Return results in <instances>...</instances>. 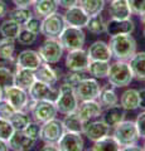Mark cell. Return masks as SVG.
<instances>
[{
	"mask_svg": "<svg viewBox=\"0 0 145 151\" xmlns=\"http://www.w3.org/2000/svg\"><path fill=\"white\" fill-rule=\"evenodd\" d=\"M109 45L112 52V57H115L116 60H126L128 62L136 53V42L131 34L111 37Z\"/></svg>",
	"mask_w": 145,
	"mask_h": 151,
	"instance_id": "obj_1",
	"label": "cell"
},
{
	"mask_svg": "<svg viewBox=\"0 0 145 151\" xmlns=\"http://www.w3.org/2000/svg\"><path fill=\"white\" fill-rule=\"evenodd\" d=\"M106 78L109 81V84H111L112 87L120 88L129 86L130 82L133 81L134 76L130 64L126 60H116L115 63L110 65Z\"/></svg>",
	"mask_w": 145,
	"mask_h": 151,
	"instance_id": "obj_2",
	"label": "cell"
},
{
	"mask_svg": "<svg viewBox=\"0 0 145 151\" xmlns=\"http://www.w3.org/2000/svg\"><path fill=\"white\" fill-rule=\"evenodd\" d=\"M54 105L57 107V111L62 115H68L76 111L78 107V98L74 92V87L63 83L59 87V93L57 100L54 101Z\"/></svg>",
	"mask_w": 145,
	"mask_h": 151,
	"instance_id": "obj_3",
	"label": "cell"
},
{
	"mask_svg": "<svg viewBox=\"0 0 145 151\" xmlns=\"http://www.w3.org/2000/svg\"><path fill=\"white\" fill-rule=\"evenodd\" d=\"M114 137L118 140V142L121 145V149L125 146H130L136 144L139 140V132L135 125V121H121L119 125L114 127Z\"/></svg>",
	"mask_w": 145,
	"mask_h": 151,
	"instance_id": "obj_4",
	"label": "cell"
},
{
	"mask_svg": "<svg viewBox=\"0 0 145 151\" xmlns=\"http://www.w3.org/2000/svg\"><path fill=\"white\" fill-rule=\"evenodd\" d=\"M59 42L62 47L67 50H74V49H81L85 45V33L82 28H76L71 25H66L63 29L62 34L59 35Z\"/></svg>",
	"mask_w": 145,
	"mask_h": 151,
	"instance_id": "obj_5",
	"label": "cell"
},
{
	"mask_svg": "<svg viewBox=\"0 0 145 151\" xmlns=\"http://www.w3.org/2000/svg\"><path fill=\"white\" fill-rule=\"evenodd\" d=\"M63 50L64 48L61 44L58 38H47L43 42V44L40 45L38 53L44 63L56 64L62 58Z\"/></svg>",
	"mask_w": 145,
	"mask_h": 151,
	"instance_id": "obj_6",
	"label": "cell"
},
{
	"mask_svg": "<svg viewBox=\"0 0 145 151\" xmlns=\"http://www.w3.org/2000/svg\"><path fill=\"white\" fill-rule=\"evenodd\" d=\"M66 25L67 24L63 19V15L56 12L48 17H44V19L42 20L40 33L45 38H59Z\"/></svg>",
	"mask_w": 145,
	"mask_h": 151,
	"instance_id": "obj_7",
	"label": "cell"
},
{
	"mask_svg": "<svg viewBox=\"0 0 145 151\" xmlns=\"http://www.w3.org/2000/svg\"><path fill=\"white\" fill-rule=\"evenodd\" d=\"M28 107L30 108L32 116L34 117V120L39 124L54 119L58 113L57 107L52 101H32L30 106Z\"/></svg>",
	"mask_w": 145,
	"mask_h": 151,
	"instance_id": "obj_8",
	"label": "cell"
},
{
	"mask_svg": "<svg viewBox=\"0 0 145 151\" xmlns=\"http://www.w3.org/2000/svg\"><path fill=\"white\" fill-rule=\"evenodd\" d=\"M64 126L61 120H57L54 117L52 120H48L40 125V135L39 139L44 142L57 144L61 136L64 134Z\"/></svg>",
	"mask_w": 145,
	"mask_h": 151,
	"instance_id": "obj_9",
	"label": "cell"
},
{
	"mask_svg": "<svg viewBox=\"0 0 145 151\" xmlns=\"http://www.w3.org/2000/svg\"><path fill=\"white\" fill-rule=\"evenodd\" d=\"M74 92L78 101H90V100H99L101 86L96 78H85L74 86Z\"/></svg>",
	"mask_w": 145,
	"mask_h": 151,
	"instance_id": "obj_10",
	"label": "cell"
},
{
	"mask_svg": "<svg viewBox=\"0 0 145 151\" xmlns=\"http://www.w3.org/2000/svg\"><path fill=\"white\" fill-rule=\"evenodd\" d=\"M59 89H56L53 86H49L47 83L37 81L32 84V87L28 89V94L32 101H52L54 102L58 97Z\"/></svg>",
	"mask_w": 145,
	"mask_h": 151,
	"instance_id": "obj_11",
	"label": "cell"
},
{
	"mask_svg": "<svg viewBox=\"0 0 145 151\" xmlns=\"http://www.w3.org/2000/svg\"><path fill=\"white\" fill-rule=\"evenodd\" d=\"M4 98L17 111H24V108L29 105V100H30L28 91L14 86V84L4 89Z\"/></svg>",
	"mask_w": 145,
	"mask_h": 151,
	"instance_id": "obj_12",
	"label": "cell"
},
{
	"mask_svg": "<svg viewBox=\"0 0 145 151\" xmlns=\"http://www.w3.org/2000/svg\"><path fill=\"white\" fill-rule=\"evenodd\" d=\"M83 139L79 132L64 131V134L58 140L57 146L61 151H81L83 150Z\"/></svg>",
	"mask_w": 145,
	"mask_h": 151,
	"instance_id": "obj_13",
	"label": "cell"
},
{
	"mask_svg": "<svg viewBox=\"0 0 145 151\" xmlns=\"http://www.w3.org/2000/svg\"><path fill=\"white\" fill-rule=\"evenodd\" d=\"M88 64H90V57L83 48L68 50L66 57V67L69 70H87Z\"/></svg>",
	"mask_w": 145,
	"mask_h": 151,
	"instance_id": "obj_14",
	"label": "cell"
},
{
	"mask_svg": "<svg viewBox=\"0 0 145 151\" xmlns=\"http://www.w3.org/2000/svg\"><path fill=\"white\" fill-rule=\"evenodd\" d=\"M110 126H107L102 120L100 121H86L83 124V130L82 134H85V136L91 140V141H97L102 137H105L110 134Z\"/></svg>",
	"mask_w": 145,
	"mask_h": 151,
	"instance_id": "obj_15",
	"label": "cell"
},
{
	"mask_svg": "<svg viewBox=\"0 0 145 151\" xmlns=\"http://www.w3.org/2000/svg\"><path fill=\"white\" fill-rule=\"evenodd\" d=\"M135 29V24L131 19H110L106 23V33L111 37L131 34Z\"/></svg>",
	"mask_w": 145,
	"mask_h": 151,
	"instance_id": "obj_16",
	"label": "cell"
},
{
	"mask_svg": "<svg viewBox=\"0 0 145 151\" xmlns=\"http://www.w3.org/2000/svg\"><path fill=\"white\" fill-rule=\"evenodd\" d=\"M76 112L82 119L83 122L95 120L101 116L102 113V106L97 100H90V101H81L78 103V107Z\"/></svg>",
	"mask_w": 145,
	"mask_h": 151,
	"instance_id": "obj_17",
	"label": "cell"
},
{
	"mask_svg": "<svg viewBox=\"0 0 145 151\" xmlns=\"http://www.w3.org/2000/svg\"><path fill=\"white\" fill-rule=\"evenodd\" d=\"M87 14L83 12V9L79 5H74L66 9V13L63 14V19L67 25L76 27V28H86L87 22H88Z\"/></svg>",
	"mask_w": 145,
	"mask_h": 151,
	"instance_id": "obj_18",
	"label": "cell"
},
{
	"mask_svg": "<svg viewBox=\"0 0 145 151\" xmlns=\"http://www.w3.org/2000/svg\"><path fill=\"white\" fill-rule=\"evenodd\" d=\"M42 63H43V60H42L39 53L35 50H32V49L23 50L17 57V65L18 67H22V68H28V69L35 70Z\"/></svg>",
	"mask_w": 145,
	"mask_h": 151,
	"instance_id": "obj_19",
	"label": "cell"
},
{
	"mask_svg": "<svg viewBox=\"0 0 145 151\" xmlns=\"http://www.w3.org/2000/svg\"><path fill=\"white\" fill-rule=\"evenodd\" d=\"M35 82V72L33 69L22 68L17 65V70L13 74V84L28 91Z\"/></svg>",
	"mask_w": 145,
	"mask_h": 151,
	"instance_id": "obj_20",
	"label": "cell"
},
{
	"mask_svg": "<svg viewBox=\"0 0 145 151\" xmlns=\"http://www.w3.org/2000/svg\"><path fill=\"white\" fill-rule=\"evenodd\" d=\"M87 54L90 57V60H105L110 62L112 58V52L110 49V45L102 40L93 42L87 49Z\"/></svg>",
	"mask_w": 145,
	"mask_h": 151,
	"instance_id": "obj_21",
	"label": "cell"
},
{
	"mask_svg": "<svg viewBox=\"0 0 145 151\" xmlns=\"http://www.w3.org/2000/svg\"><path fill=\"white\" fill-rule=\"evenodd\" d=\"M34 144H35V140L30 139L28 135H25L24 131H18V130L14 131L12 137L9 139V141H8L9 149L15 150V151L30 150L34 146Z\"/></svg>",
	"mask_w": 145,
	"mask_h": 151,
	"instance_id": "obj_22",
	"label": "cell"
},
{
	"mask_svg": "<svg viewBox=\"0 0 145 151\" xmlns=\"http://www.w3.org/2000/svg\"><path fill=\"white\" fill-rule=\"evenodd\" d=\"M101 116H102V121H104L107 126L115 127L116 125H119L121 121H124L125 110L119 105H114V106L106 107V110L102 111Z\"/></svg>",
	"mask_w": 145,
	"mask_h": 151,
	"instance_id": "obj_23",
	"label": "cell"
},
{
	"mask_svg": "<svg viewBox=\"0 0 145 151\" xmlns=\"http://www.w3.org/2000/svg\"><path fill=\"white\" fill-rule=\"evenodd\" d=\"M109 14L112 19H130L133 12L128 0H111Z\"/></svg>",
	"mask_w": 145,
	"mask_h": 151,
	"instance_id": "obj_24",
	"label": "cell"
},
{
	"mask_svg": "<svg viewBox=\"0 0 145 151\" xmlns=\"http://www.w3.org/2000/svg\"><path fill=\"white\" fill-rule=\"evenodd\" d=\"M35 79L43 83H47L49 86H54L58 81V73L50 67L48 63H42L35 70Z\"/></svg>",
	"mask_w": 145,
	"mask_h": 151,
	"instance_id": "obj_25",
	"label": "cell"
},
{
	"mask_svg": "<svg viewBox=\"0 0 145 151\" xmlns=\"http://www.w3.org/2000/svg\"><path fill=\"white\" fill-rule=\"evenodd\" d=\"M130 68L134 78L144 81L145 79V52H139L135 53L129 60Z\"/></svg>",
	"mask_w": 145,
	"mask_h": 151,
	"instance_id": "obj_26",
	"label": "cell"
},
{
	"mask_svg": "<svg viewBox=\"0 0 145 151\" xmlns=\"http://www.w3.org/2000/svg\"><path fill=\"white\" fill-rule=\"evenodd\" d=\"M120 106L125 111L136 110L139 108V91L134 88H129L120 96Z\"/></svg>",
	"mask_w": 145,
	"mask_h": 151,
	"instance_id": "obj_27",
	"label": "cell"
},
{
	"mask_svg": "<svg viewBox=\"0 0 145 151\" xmlns=\"http://www.w3.org/2000/svg\"><path fill=\"white\" fill-rule=\"evenodd\" d=\"M33 6L37 15L44 18L57 12L59 5L57 0H35Z\"/></svg>",
	"mask_w": 145,
	"mask_h": 151,
	"instance_id": "obj_28",
	"label": "cell"
},
{
	"mask_svg": "<svg viewBox=\"0 0 145 151\" xmlns=\"http://www.w3.org/2000/svg\"><path fill=\"white\" fill-rule=\"evenodd\" d=\"M93 151H120L121 145L118 142V140L114 137V135H107L105 137L97 140L93 142L92 149Z\"/></svg>",
	"mask_w": 145,
	"mask_h": 151,
	"instance_id": "obj_29",
	"label": "cell"
},
{
	"mask_svg": "<svg viewBox=\"0 0 145 151\" xmlns=\"http://www.w3.org/2000/svg\"><path fill=\"white\" fill-rule=\"evenodd\" d=\"M110 63L105 60H90V64L87 67V72L93 78H106L109 73Z\"/></svg>",
	"mask_w": 145,
	"mask_h": 151,
	"instance_id": "obj_30",
	"label": "cell"
},
{
	"mask_svg": "<svg viewBox=\"0 0 145 151\" xmlns=\"http://www.w3.org/2000/svg\"><path fill=\"white\" fill-rule=\"evenodd\" d=\"M22 29V25L19 23L14 22L13 19H6L0 24V34L3 38H10V39H17L19 35V32Z\"/></svg>",
	"mask_w": 145,
	"mask_h": 151,
	"instance_id": "obj_31",
	"label": "cell"
},
{
	"mask_svg": "<svg viewBox=\"0 0 145 151\" xmlns=\"http://www.w3.org/2000/svg\"><path fill=\"white\" fill-rule=\"evenodd\" d=\"M63 122V126H64V130L66 131H72V132H79L82 134V130H83V124L85 122L82 121V119L78 116V113L74 111L66 115Z\"/></svg>",
	"mask_w": 145,
	"mask_h": 151,
	"instance_id": "obj_32",
	"label": "cell"
},
{
	"mask_svg": "<svg viewBox=\"0 0 145 151\" xmlns=\"http://www.w3.org/2000/svg\"><path fill=\"white\" fill-rule=\"evenodd\" d=\"M78 5L83 9L88 17L101 14L105 8V0H79Z\"/></svg>",
	"mask_w": 145,
	"mask_h": 151,
	"instance_id": "obj_33",
	"label": "cell"
},
{
	"mask_svg": "<svg viewBox=\"0 0 145 151\" xmlns=\"http://www.w3.org/2000/svg\"><path fill=\"white\" fill-rule=\"evenodd\" d=\"M99 100H100L99 102L101 103V106H105V107L118 105V102H119L118 94H116V92L114 91V88H112L111 84H107V86H105V87H101Z\"/></svg>",
	"mask_w": 145,
	"mask_h": 151,
	"instance_id": "obj_34",
	"label": "cell"
},
{
	"mask_svg": "<svg viewBox=\"0 0 145 151\" xmlns=\"http://www.w3.org/2000/svg\"><path fill=\"white\" fill-rule=\"evenodd\" d=\"M15 52V39L10 38H3L0 40V60L8 62L12 60Z\"/></svg>",
	"mask_w": 145,
	"mask_h": 151,
	"instance_id": "obj_35",
	"label": "cell"
},
{
	"mask_svg": "<svg viewBox=\"0 0 145 151\" xmlns=\"http://www.w3.org/2000/svg\"><path fill=\"white\" fill-rule=\"evenodd\" d=\"M32 17H33L32 10L29 8H24V6H17L15 9L9 12V18L13 19L14 22L19 23L22 27H24Z\"/></svg>",
	"mask_w": 145,
	"mask_h": 151,
	"instance_id": "obj_36",
	"label": "cell"
},
{
	"mask_svg": "<svg viewBox=\"0 0 145 151\" xmlns=\"http://www.w3.org/2000/svg\"><path fill=\"white\" fill-rule=\"evenodd\" d=\"M86 28L93 34H101L106 30V23L104 18L101 17V14H97V15H92L88 18Z\"/></svg>",
	"mask_w": 145,
	"mask_h": 151,
	"instance_id": "obj_37",
	"label": "cell"
},
{
	"mask_svg": "<svg viewBox=\"0 0 145 151\" xmlns=\"http://www.w3.org/2000/svg\"><path fill=\"white\" fill-rule=\"evenodd\" d=\"M9 121L12 122V125L15 130L23 131L27 127V125L30 122V119L24 111H15Z\"/></svg>",
	"mask_w": 145,
	"mask_h": 151,
	"instance_id": "obj_38",
	"label": "cell"
},
{
	"mask_svg": "<svg viewBox=\"0 0 145 151\" xmlns=\"http://www.w3.org/2000/svg\"><path fill=\"white\" fill-rule=\"evenodd\" d=\"M86 78L85 70H69V73H67L63 78V83H67L69 86H77V84Z\"/></svg>",
	"mask_w": 145,
	"mask_h": 151,
	"instance_id": "obj_39",
	"label": "cell"
},
{
	"mask_svg": "<svg viewBox=\"0 0 145 151\" xmlns=\"http://www.w3.org/2000/svg\"><path fill=\"white\" fill-rule=\"evenodd\" d=\"M37 39V34L33 32H30L29 29H27V28L24 27L23 28L22 27V29L19 32V35H18L17 38V40L19 42L20 44L23 45H30V44H33L34 42Z\"/></svg>",
	"mask_w": 145,
	"mask_h": 151,
	"instance_id": "obj_40",
	"label": "cell"
},
{
	"mask_svg": "<svg viewBox=\"0 0 145 151\" xmlns=\"http://www.w3.org/2000/svg\"><path fill=\"white\" fill-rule=\"evenodd\" d=\"M14 131H15V129L13 127L10 121L5 119H0V139L4 141H9V139L14 134Z\"/></svg>",
	"mask_w": 145,
	"mask_h": 151,
	"instance_id": "obj_41",
	"label": "cell"
},
{
	"mask_svg": "<svg viewBox=\"0 0 145 151\" xmlns=\"http://www.w3.org/2000/svg\"><path fill=\"white\" fill-rule=\"evenodd\" d=\"M13 72L9 68L0 67V87L5 89L13 86Z\"/></svg>",
	"mask_w": 145,
	"mask_h": 151,
	"instance_id": "obj_42",
	"label": "cell"
},
{
	"mask_svg": "<svg viewBox=\"0 0 145 151\" xmlns=\"http://www.w3.org/2000/svg\"><path fill=\"white\" fill-rule=\"evenodd\" d=\"M15 111L17 110L5 100V98L0 100V119L10 120V117L14 115V112Z\"/></svg>",
	"mask_w": 145,
	"mask_h": 151,
	"instance_id": "obj_43",
	"label": "cell"
},
{
	"mask_svg": "<svg viewBox=\"0 0 145 151\" xmlns=\"http://www.w3.org/2000/svg\"><path fill=\"white\" fill-rule=\"evenodd\" d=\"M25 132V135H28L30 139H33V140H38L39 139V135H40V125H39V122H29V124L27 125V127L24 130H23Z\"/></svg>",
	"mask_w": 145,
	"mask_h": 151,
	"instance_id": "obj_44",
	"label": "cell"
},
{
	"mask_svg": "<svg viewBox=\"0 0 145 151\" xmlns=\"http://www.w3.org/2000/svg\"><path fill=\"white\" fill-rule=\"evenodd\" d=\"M128 3L133 14L141 15L143 13H145V0H128Z\"/></svg>",
	"mask_w": 145,
	"mask_h": 151,
	"instance_id": "obj_45",
	"label": "cell"
},
{
	"mask_svg": "<svg viewBox=\"0 0 145 151\" xmlns=\"http://www.w3.org/2000/svg\"><path fill=\"white\" fill-rule=\"evenodd\" d=\"M27 29H29L30 32L35 33V34H38V33H40V27H42V20L39 18L37 17H32L27 22V24L24 25Z\"/></svg>",
	"mask_w": 145,
	"mask_h": 151,
	"instance_id": "obj_46",
	"label": "cell"
},
{
	"mask_svg": "<svg viewBox=\"0 0 145 151\" xmlns=\"http://www.w3.org/2000/svg\"><path fill=\"white\" fill-rule=\"evenodd\" d=\"M135 125H136L139 136L140 137H143V139H145V111L138 115L136 121H135Z\"/></svg>",
	"mask_w": 145,
	"mask_h": 151,
	"instance_id": "obj_47",
	"label": "cell"
},
{
	"mask_svg": "<svg viewBox=\"0 0 145 151\" xmlns=\"http://www.w3.org/2000/svg\"><path fill=\"white\" fill-rule=\"evenodd\" d=\"M58 1V5L62 6L64 9H68L71 6H74V5H78V1L79 0H57Z\"/></svg>",
	"mask_w": 145,
	"mask_h": 151,
	"instance_id": "obj_48",
	"label": "cell"
},
{
	"mask_svg": "<svg viewBox=\"0 0 145 151\" xmlns=\"http://www.w3.org/2000/svg\"><path fill=\"white\" fill-rule=\"evenodd\" d=\"M13 4L15 6H24V8H29L30 5H33L35 0H12Z\"/></svg>",
	"mask_w": 145,
	"mask_h": 151,
	"instance_id": "obj_49",
	"label": "cell"
},
{
	"mask_svg": "<svg viewBox=\"0 0 145 151\" xmlns=\"http://www.w3.org/2000/svg\"><path fill=\"white\" fill-rule=\"evenodd\" d=\"M42 151H59L57 144H52V142H45V145L42 147Z\"/></svg>",
	"mask_w": 145,
	"mask_h": 151,
	"instance_id": "obj_50",
	"label": "cell"
},
{
	"mask_svg": "<svg viewBox=\"0 0 145 151\" xmlns=\"http://www.w3.org/2000/svg\"><path fill=\"white\" fill-rule=\"evenodd\" d=\"M139 107L145 110V89L139 91Z\"/></svg>",
	"mask_w": 145,
	"mask_h": 151,
	"instance_id": "obj_51",
	"label": "cell"
},
{
	"mask_svg": "<svg viewBox=\"0 0 145 151\" xmlns=\"http://www.w3.org/2000/svg\"><path fill=\"white\" fill-rule=\"evenodd\" d=\"M8 14V5L4 0H0V18L5 17Z\"/></svg>",
	"mask_w": 145,
	"mask_h": 151,
	"instance_id": "obj_52",
	"label": "cell"
},
{
	"mask_svg": "<svg viewBox=\"0 0 145 151\" xmlns=\"http://www.w3.org/2000/svg\"><path fill=\"white\" fill-rule=\"evenodd\" d=\"M121 150H126V151H130V150H138V151H141L144 150V147H140V146H138L136 144H133L130 146H125V147H123Z\"/></svg>",
	"mask_w": 145,
	"mask_h": 151,
	"instance_id": "obj_53",
	"label": "cell"
},
{
	"mask_svg": "<svg viewBox=\"0 0 145 151\" xmlns=\"http://www.w3.org/2000/svg\"><path fill=\"white\" fill-rule=\"evenodd\" d=\"M9 150V145H8V141H4L0 139V151H8Z\"/></svg>",
	"mask_w": 145,
	"mask_h": 151,
	"instance_id": "obj_54",
	"label": "cell"
},
{
	"mask_svg": "<svg viewBox=\"0 0 145 151\" xmlns=\"http://www.w3.org/2000/svg\"><path fill=\"white\" fill-rule=\"evenodd\" d=\"M140 20H141V23L145 25V13H143L141 15H140Z\"/></svg>",
	"mask_w": 145,
	"mask_h": 151,
	"instance_id": "obj_55",
	"label": "cell"
},
{
	"mask_svg": "<svg viewBox=\"0 0 145 151\" xmlns=\"http://www.w3.org/2000/svg\"><path fill=\"white\" fill-rule=\"evenodd\" d=\"M3 98H4V89L0 87V100H3Z\"/></svg>",
	"mask_w": 145,
	"mask_h": 151,
	"instance_id": "obj_56",
	"label": "cell"
},
{
	"mask_svg": "<svg viewBox=\"0 0 145 151\" xmlns=\"http://www.w3.org/2000/svg\"><path fill=\"white\" fill-rule=\"evenodd\" d=\"M144 38H145V28H144Z\"/></svg>",
	"mask_w": 145,
	"mask_h": 151,
	"instance_id": "obj_57",
	"label": "cell"
},
{
	"mask_svg": "<svg viewBox=\"0 0 145 151\" xmlns=\"http://www.w3.org/2000/svg\"><path fill=\"white\" fill-rule=\"evenodd\" d=\"M144 150H145V144H144Z\"/></svg>",
	"mask_w": 145,
	"mask_h": 151,
	"instance_id": "obj_58",
	"label": "cell"
}]
</instances>
